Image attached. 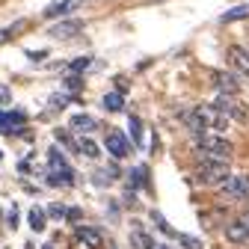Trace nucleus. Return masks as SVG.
<instances>
[{
    "label": "nucleus",
    "instance_id": "obj_20",
    "mask_svg": "<svg viewBox=\"0 0 249 249\" xmlns=\"http://www.w3.org/2000/svg\"><path fill=\"white\" fill-rule=\"evenodd\" d=\"M80 151L86 154V158H98V145L92 142V140H83V142H80Z\"/></svg>",
    "mask_w": 249,
    "mask_h": 249
},
{
    "label": "nucleus",
    "instance_id": "obj_14",
    "mask_svg": "<svg viewBox=\"0 0 249 249\" xmlns=\"http://www.w3.org/2000/svg\"><path fill=\"white\" fill-rule=\"evenodd\" d=\"M24 113L21 110H15V113H0V128H3V131H12L15 128V124H24Z\"/></svg>",
    "mask_w": 249,
    "mask_h": 249
},
{
    "label": "nucleus",
    "instance_id": "obj_22",
    "mask_svg": "<svg viewBox=\"0 0 249 249\" xmlns=\"http://www.w3.org/2000/svg\"><path fill=\"white\" fill-rule=\"evenodd\" d=\"M181 246L184 249H202V243L196 237H190V234H181Z\"/></svg>",
    "mask_w": 249,
    "mask_h": 249
},
{
    "label": "nucleus",
    "instance_id": "obj_6",
    "mask_svg": "<svg viewBox=\"0 0 249 249\" xmlns=\"http://www.w3.org/2000/svg\"><path fill=\"white\" fill-rule=\"evenodd\" d=\"M220 193L231 202H243L249 199V175H231L223 187H220Z\"/></svg>",
    "mask_w": 249,
    "mask_h": 249
},
{
    "label": "nucleus",
    "instance_id": "obj_4",
    "mask_svg": "<svg viewBox=\"0 0 249 249\" xmlns=\"http://www.w3.org/2000/svg\"><path fill=\"white\" fill-rule=\"evenodd\" d=\"M48 181H51L53 187H69V184L74 181V172H71L69 160L62 158L56 148H51V175H48Z\"/></svg>",
    "mask_w": 249,
    "mask_h": 249
},
{
    "label": "nucleus",
    "instance_id": "obj_3",
    "mask_svg": "<svg viewBox=\"0 0 249 249\" xmlns=\"http://www.w3.org/2000/svg\"><path fill=\"white\" fill-rule=\"evenodd\" d=\"M213 107L220 110L229 122H237V124H249V110L246 104L237 101V95H220L216 92V98H213Z\"/></svg>",
    "mask_w": 249,
    "mask_h": 249
},
{
    "label": "nucleus",
    "instance_id": "obj_18",
    "mask_svg": "<svg viewBox=\"0 0 249 249\" xmlns=\"http://www.w3.org/2000/svg\"><path fill=\"white\" fill-rule=\"evenodd\" d=\"M30 229H33V231H42L45 229V211H30Z\"/></svg>",
    "mask_w": 249,
    "mask_h": 249
},
{
    "label": "nucleus",
    "instance_id": "obj_5",
    "mask_svg": "<svg viewBox=\"0 0 249 249\" xmlns=\"http://www.w3.org/2000/svg\"><path fill=\"white\" fill-rule=\"evenodd\" d=\"M196 116H199V122L205 124V131H211V134H223V131H229V119L216 110L213 104H202V107H196Z\"/></svg>",
    "mask_w": 249,
    "mask_h": 249
},
{
    "label": "nucleus",
    "instance_id": "obj_12",
    "mask_svg": "<svg viewBox=\"0 0 249 249\" xmlns=\"http://www.w3.org/2000/svg\"><path fill=\"white\" fill-rule=\"evenodd\" d=\"M77 240H80V243H86L89 249H98V246H104V237H101V231H98V229H89V226H80V229H77Z\"/></svg>",
    "mask_w": 249,
    "mask_h": 249
},
{
    "label": "nucleus",
    "instance_id": "obj_26",
    "mask_svg": "<svg viewBox=\"0 0 249 249\" xmlns=\"http://www.w3.org/2000/svg\"><path fill=\"white\" fill-rule=\"evenodd\" d=\"M160 249H163V246H160Z\"/></svg>",
    "mask_w": 249,
    "mask_h": 249
},
{
    "label": "nucleus",
    "instance_id": "obj_17",
    "mask_svg": "<svg viewBox=\"0 0 249 249\" xmlns=\"http://www.w3.org/2000/svg\"><path fill=\"white\" fill-rule=\"evenodd\" d=\"M243 18H249V6H234L223 15V21H243Z\"/></svg>",
    "mask_w": 249,
    "mask_h": 249
},
{
    "label": "nucleus",
    "instance_id": "obj_13",
    "mask_svg": "<svg viewBox=\"0 0 249 249\" xmlns=\"http://www.w3.org/2000/svg\"><path fill=\"white\" fill-rule=\"evenodd\" d=\"M83 30V24L80 21H62V24H56V27H51V36H56V39H71V36H77Z\"/></svg>",
    "mask_w": 249,
    "mask_h": 249
},
{
    "label": "nucleus",
    "instance_id": "obj_8",
    "mask_svg": "<svg viewBox=\"0 0 249 249\" xmlns=\"http://www.w3.org/2000/svg\"><path fill=\"white\" fill-rule=\"evenodd\" d=\"M211 80H213V89L220 92V95H237L240 92V80L231 71H213Z\"/></svg>",
    "mask_w": 249,
    "mask_h": 249
},
{
    "label": "nucleus",
    "instance_id": "obj_16",
    "mask_svg": "<svg viewBox=\"0 0 249 249\" xmlns=\"http://www.w3.org/2000/svg\"><path fill=\"white\" fill-rule=\"evenodd\" d=\"M104 107H107L110 113H119V110L124 107V98L119 95V92H110V95H104Z\"/></svg>",
    "mask_w": 249,
    "mask_h": 249
},
{
    "label": "nucleus",
    "instance_id": "obj_23",
    "mask_svg": "<svg viewBox=\"0 0 249 249\" xmlns=\"http://www.w3.org/2000/svg\"><path fill=\"white\" fill-rule=\"evenodd\" d=\"M48 213H51V216H69V208H66V205H51Z\"/></svg>",
    "mask_w": 249,
    "mask_h": 249
},
{
    "label": "nucleus",
    "instance_id": "obj_25",
    "mask_svg": "<svg viewBox=\"0 0 249 249\" xmlns=\"http://www.w3.org/2000/svg\"><path fill=\"white\" fill-rule=\"evenodd\" d=\"M6 101H9V89L0 86V104H6Z\"/></svg>",
    "mask_w": 249,
    "mask_h": 249
},
{
    "label": "nucleus",
    "instance_id": "obj_21",
    "mask_svg": "<svg viewBox=\"0 0 249 249\" xmlns=\"http://www.w3.org/2000/svg\"><path fill=\"white\" fill-rule=\"evenodd\" d=\"M18 30H21V21H18V24H12V27H3V30H0V45H3L6 39H12Z\"/></svg>",
    "mask_w": 249,
    "mask_h": 249
},
{
    "label": "nucleus",
    "instance_id": "obj_7",
    "mask_svg": "<svg viewBox=\"0 0 249 249\" xmlns=\"http://www.w3.org/2000/svg\"><path fill=\"white\" fill-rule=\"evenodd\" d=\"M104 148L113 154L116 160H124V158L131 154V142H128V137H124L122 131H110L107 140H104Z\"/></svg>",
    "mask_w": 249,
    "mask_h": 249
},
{
    "label": "nucleus",
    "instance_id": "obj_24",
    "mask_svg": "<svg viewBox=\"0 0 249 249\" xmlns=\"http://www.w3.org/2000/svg\"><path fill=\"white\" fill-rule=\"evenodd\" d=\"M86 66H89V56H80V59H74V62H71V71H83Z\"/></svg>",
    "mask_w": 249,
    "mask_h": 249
},
{
    "label": "nucleus",
    "instance_id": "obj_9",
    "mask_svg": "<svg viewBox=\"0 0 249 249\" xmlns=\"http://www.w3.org/2000/svg\"><path fill=\"white\" fill-rule=\"evenodd\" d=\"M229 59H231V66H234L237 74H246L249 77V48H240V45L229 48Z\"/></svg>",
    "mask_w": 249,
    "mask_h": 249
},
{
    "label": "nucleus",
    "instance_id": "obj_2",
    "mask_svg": "<svg viewBox=\"0 0 249 249\" xmlns=\"http://www.w3.org/2000/svg\"><path fill=\"white\" fill-rule=\"evenodd\" d=\"M231 178V166L229 160H216V158H202V163L196 166V181L202 187H223Z\"/></svg>",
    "mask_w": 249,
    "mask_h": 249
},
{
    "label": "nucleus",
    "instance_id": "obj_1",
    "mask_svg": "<svg viewBox=\"0 0 249 249\" xmlns=\"http://www.w3.org/2000/svg\"><path fill=\"white\" fill-rule=\"evenodd\" d=\"M193 145L196 151L202 154V158H216V160H231V154H234V145L223 137V134H196L193 137Z\"/></svg>",
    "mask_w": 249,
    "mask_h": 249
},
{
    "label": "nucleus",
    "instance_id": "obj_19",
    "mask_svg": "<svg viewBox=\"0 0 249 249\" xmlns=\"http://www.w3.org/2000/svg\"><path fill=\"white\" fill-rule=\"evenodd\" d=\"M131 134H134V145H140L142 142V122L137 116H131Z\"/></svg>",
    "mask_w": 249,
    "mask_h": 249
},
{
    "label": "nucleus",
    "instance_id": "obj_10",
    "mask_svg": "<svg viewBox=\"0 0 249 249\" xmlns=\"http://www.w3.org/2000/svg\"><path fill=\"white\" fill-rule=\"evenodd\" d=\"M223 234H226V240H229V243H246V240H249V229H246V223L240 220V216L226 226V231H223Z\"/></svg>",
    "mask_w": 249,
    "mask_h": 249
},
{
    "label": "nucleus",
    "instance_id": "obj_15",
    "mask_svg": "<svg viewBox=\"0 0 249 249\" xmlns=\"http://www.w3.org/2000/svg\"><path fill=\"white\" fill-rule=\"evenodd\" d=\"M71 128H74V131H95V128H98V122L92 119V116L77 113V116H71Z\"/></svg>",
    "mask_w": 249,
    "mask_h": 249
},
{
    "label": "nucleus",
    "instance_id": "obj_11",
    "mask_svg": "<svg viewBox=\"0 0 249 249\" xmlns=\"http://www.w3.org/2000/svg\"><path fill=\"white\" fill-rule=\"evenodd\" d=\"M80 6H83V0H59V3H53V6H48V9H45V18L69 15V12H74V9H80Z\"/></svg>",
    "mask_w": 249,
    "mask_h": 249
}]
</instances>
